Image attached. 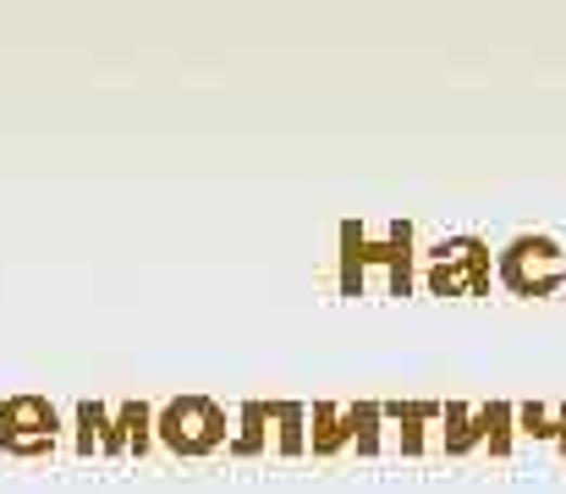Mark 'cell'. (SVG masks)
<instances>
[{"label":"cell","instance_id":"obj_12","mask_svg":"<svg viewBox=\"0 0 566 494\" xmlns=\"http://www.w3.org/2000/svg\"><path fill=\"white\" fill-rule=\"evenodd\" d=\"M380 424H385V406L380 401H358L352 406V445H358V456L380 451Z\"/></svg>","mask_w":566,"mask_h":494},{"label":"cell","instance_id":"obj_14","mask_svg":"<svg viewBox=\"0 0 566 494\" xmlns=\"http://www.w3.org/2000/svg\"><path fill=\"white\" fill-rule=\"evenodd\" d=\"M517 418L528 424V434H539V440H555L561 429H555V418H550V406H523Z\"/></svg>","mask_w":566,"mask_h":494},{"label":"cell","instance_id":"obj_13","mask_svg":"<svg viewBox=\"0 0 566 494\" xmlns=\"http://www.w3.org/2000/svg\"><path fill=\"white\" fill-rule=\"evenodd\" d=\"M512 418H517L512 406H484V440H490V451H496V456H506V451H512Z\"/></svg>","mask_w":566,"mask_h":494},{"label":"cell","instance_id":"obj_2","mask_svg":"<svg viewBox=\"0 0 566 494\" xmlns=\"http://www.w3.org/2000/svg\"><path fill=\"white\" fill-rule=\"evenodd\" d=\"M424 286H429V297H484L490 291V247H484L478 236L435 242Z\"/></svg>","mask_w":566,"mask_h":494},{"label":"cell","instance_id":"obj_11","mask_svg":"<svg viewBox=\"0 0 566 494\" xmlns=\"http://www.w3.org/2000/svg\"><path fill=\"white\" fill-rule=\"evenodd\" d=\"M484 440V412H467V406H446V451L462 456Z\"/></svg>","mask_w":566,"mask_h":494},{"label":"cell","instance_id":"obj_7","mask_svg":"<svg viewBox=\"0 0 566 494\" xmlns=\"http://www.w3.org/2000/svg\"><path fill=\"white\" fill-rule=\"evenodd\" d=\"M270 451V401H242L236 406V440H231V456L236 461H254Z\"/></svg>","mask_w":566,"mask_h":494},{"label":"cell","instance_id":"obj_6","mask_svg":"<svg viewBox=\"0 0 566 494\" xmlns=\"http://www.w3.org/2000/svg\"><path fill=\"white\" fill-rule=\"evenodd\" d=\"M352 445V406H336V401H319L308 412V451L313 456H342Z\"/></svg>","mask_w":566,"mask_h":494},{"label":"cell","instance_id":"obj_5","mask_svg":"<svg viewBox=\"0 0 566 494\" xmlns=\"http://www.w3.org/2000/svg\"><path fill=\"white\" fill-rule=\"evenodd\" d=\"M154 418H159V406H149V401H121V406H116V424H111V434H105V456H149V451L159 445Z\"/></svg>","mask_w":566,"mask_h":494},{"label":"cell","instance_id":"obj_3","mask_svg":"<svg viewBox=\"0 0 566 494\" xmlns=\"http://www.w3.org/2000/svg\"><path fill=\"white\" fill-rule=\"evenodd\" d=\"M496 270L517 297H550L566 286V247L555 236H512Z\"/></svg>","mask_w":566,"mask_h":494},{"label":"cell","instance_id":"obj_1","mask_svg":"<svg viewBox=\"0 0 566 494\" xmlns=\"http://www.w3.org/2000/svg\"><path fill=\"white\" fill-rule=\"evenodd\" d=\"M154 434L171 456H188V461L231 451V440H236L226 406L209 401V395H171L166 406H159V418H154Z\"/></svg>","mask_w":566,"mask_h":494},{"label":"cell","instance_id":"obj_15","mask_svg":"<svg viewBox=\"0 0 566 494\" xmlns=\"http://www.w3.org/2000/svg\"><path fill=\"white\" fill-rule=\"evenodd\" d=\"M555 424H561V434H555V440H561V451H566V406L555 412Z\"/></svg>","mask_w":566,"mask_h":494},{"label":"cell","instance_id":"obj_8","mask_svg":"<svg viewBox=\"0 0 566 494\" xmlns=\"http://www.w3.org/2000/svg\"><path fill=\"white\" fill-rule=\"evenodd\" d=\"M270 424H275V451L281 456H308V406L270 401Z\"/></svg>","mask_w":566,"mask_h":494},{"label":"cell","instance_id":"obj_9","mask_svg":"<svg viewBox=\"0 0 566 494\" xmlns=\"http://www.w3.org/2000/svg\"><path fill=\"white\" fill-rule=\"evenodd\" d=\"M72 424H77V456H94V451H105V434L116 424V412L105 401H77Z\"/></svg>","mask_w":566,"mask_h":494},{"label":"cell","instance_id":"obj_10","mask_svg":"<svg viewBox=\"0 0 566 494\" xmlns=\"http://www.w3.org/2000/svg\"><path fill=\"white\" fill-rule=\"evenodd\" d=\"M363 236H369L363 225H352V220L342 225V291H347V297H358V291H363V270H369Z\"/></svg>","mask_w":566,"mask_h":494},{"label":"cell","instance_id":"obj_4","mask_svg":"<svg viewBox=\"0 0 566 494\" xmlns=\"http://www.w3.org/2000/svg\"><path fill=\"white\" fill-rule=\"evenodd\" d=\"M55 440H61V412H55L50 395L23 390V395L0 401V451L7 456L34 461V456H50Z\"/></svg>","mask_w":566,"mask_h":494}]
</instances>
